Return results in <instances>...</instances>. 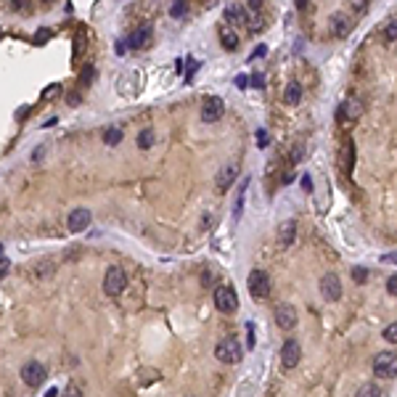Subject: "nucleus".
<instances>
[{
  "label": "nucleus",
  "mask_w": 397,
  "mask_h": 397,
  "mask_svg": "<svg viewBox=\"0 0 397 397\" xmlns=\"http://www.w3.org/2000/svg\"><path fill=\"white\" fill-rule=\"evenodd\" d=\"M215 307L220 312H225V315L239 310V294H236V289H233L230 284H220L215 289Z\"/></svg>",
  "instance_id": "f257e3e1"
},
{
  "label": "nucleus",
  "mask_w": 397,
  "mask_h": 397,
  "mask_svg": "<svg viewBox=\"0 0 397 397\" xmlns=\"http://www.w3.org/2000/svg\"><path fill=\"white\" fill-rule=\"evenodd\" d=\"M241 355L244 352H241V344H239L236 336H228V339L217 342V347H215V358L220 363H228V366H236L241 360Z\"/></svg>",
  "instance_id": "f03ea898"
},
{
  "label": "nucleus",
  "mask_w": 397,
  "mask_h": 397,
  "mask_svg": "<svg viewBox=\"0 0 397 397\" xmlns=\"http://www.w3.org/2000/svg\"><path fill=\"white\" fill-rule=\"evenodd\" d=\"M247 286H249V294L257 302H265L267 294H270V275L265 270H252L247 278Z\"/></svg>",
  "instance_id": "7ed1b4c3"
},
{
  "label": "nucleus",
  "mask_w": 397,
  "mask_h": 397,
  "mask_svg": "<svg viewBox=\"0 0 397 397\" xmlns=\"http://www.w3.org/2000/svg\"><path fill=\"white\" fill-rule=\"evenodd\" d=\"M127 286V273L122 270L120 265H111L106 270V278H103V291H106L109 297H120Z\"/></svg>",
  "instance_id": "20e7f679"
},
{
  "label": "nucleus",
  "mask_w": 397,
  "mask_h": 397,
  "mask_svg": "<svg viewBox=\"0 0 397 397\" xmlns=\"http://www.w3.org/2000/svg\"><path fill=\"white\" fill-rule=\"evenodd\" d=\"M373 373H376L379 379H392L397 373V352L392 349H384L373 358Z\"/></svg>",
  "instance_id": "39448f33"
},
{
  "label": "nucleus",
  "mask_w": 397,
  "mask_h": 397,
  "mask_svg": "<svg viewBox=\"0 0 397 397\" xmlns=\"http://www.w3.org/2000/svg\"><path fill=\"white\" fill-rule=\"evenodd\" d=\"M321 294H323L326 302L342 299V281H339V275H336V273H326L321 278Z\"/></svg>",
  "instance_id": "423d86ee"
},
{
  "label": "nucleus",
  "mask_w": 397,
  "mask_h": 397,
  "mask_svg": "<svg viewBox=\"0 0 397 397\" xmlns=\"http://www.w3.org/2000/svg\"><path fill=\"white\" fill-rule=\"evenodd\" d=\"M45 373H48V371H45L43 363H37V360H29V363L21 366V381L29 384V387H37V384H43Z\"/></svg>",
  "instance_id": "0eeeda50"
},
{
  "label": "nucleus",
  "mask_w": 397,
  "mask_h": 397,
  "mask_svg": "<svg viewBox=\"0 0 397 397\" xmlns=\"http://www.w3.org/2000/svg\"><path fill=\"white\" fill-rule=\"evenodd\" d=\"M273 318H275V326H278V329L289 331V329H294V326H297V310L284 302V305H278V307H275Z\"/></svg>",
  "instance_id": "6e6552de"
},
{
  "label": "nucleus",
  "mask_w": 397,
  "mask_h": 397,
  "mask_svg": "<svg viewBox=\"0 0 397 397\" xmlns=\"http://www.w3.org/2000/svg\"><path fill=\"white\" fill-rule=\"evenodd\" d=\"M299 360H302V347H299V342H297V339H286L284 347H281V363H284V368H294Z\"/></svg>",
  "instance_id": "1a4fd4ad"
},
{
  "label": "nucleus",
  "mask_w": 397,
  "mask_h": 397,
  "mask_svg": "<svg viewBox=\"0 0 397 397\" xmlns=\"http://www.w3.org/2000/svg\"><path fill=\"white\" fill-rule=\"evenodd\" d=\"M223 114H225V103H223V98L212 96V98H207V101H204V109H202V120H204V122H217Z\"/></svg>",
  "instance_id": "9d476101"
},
{
  "label": "nucleus",
  "mask_w": 397,
  "mask_h": 397,
  "mask_svg": "<svg viewBox=\"0 0 397 397\" xmlns=\"http://www.w3.org/2000/svg\"><path fill=\"white\" fill-rule=\"evenodd\" d=\"M225 21L233 27H241V24H249V8L244 3H233L225 8Z\"/></svg>",
  "instance_id": "9b49d317"
},
{
  "label": "nucleus",
  "mask_w": 397,
  "mask_h": 397,
  "mask_svg": "<svg viewBox=\"0 0 397 397\" xmlns=\"http://www.w3.org/2000/svg\"><path fill=\"white\" fill-rule=\"evenodd\" d=\"M66 225H69V230H72V233H83L90 225V212H88V209H74V212L69 215Z\"/></svg>",
  "instance_id": "f8f14e48"
},
{
  "label": "nucleus",
  "mask_w": 397,
  "mask_h": 397,
  "mask_svg": "<svg viewBox=\"0 0 397 397\" xmlns=\"http://www.w3.org/2000/svg\"><path fill=\"white\" fill-rule=\"evenodd\" d=\"M349 29H352V19H349L347 14H334L331 16V32H334V37H347Z\"/></svg>",
  "instance_id": "ddd939ff"
},
{
  "label": "nucleus",
  "mask_w": 397,
  "mask_h": 397,
  "mask_svg": "<svg viewBox=\"0 0 397 397\" xmlns=\"http://www.w3.org/2000/svg\"><path fill=\"white\" fill-rule=\"evenodd\" d=\"M360 114H363V103L358 98H347L339 109V120H358Z\"/></svg>",
  "instance_id": "4468645a"
},
{
  "label": "nucleus",
  "mask_w": 397,
  "mask_h": 397,
  "mask_svg": "<svg viewBox=\"0 0 397 397\" xmlns=\"http://www.w3.org/2000/svg\"><path fill=\"white\" fill-rule=\"evenodd\" d=\"M151 43V27H141V29H135L130 37L125 40V45H130V48H146V45Z\"/></svg>",
  "instance_id": "2eb2a0df"
},
{
  "label": "nucleus",
  "mask_w": 397,
  "mask_h": 397,
  "mask_svg": "<svg viewBox=\"0 0 397 397\" xmlns=\"http://www.w3.org/2000/svg\"><path fill=\"white\" fill-rule=\"evenodd\" d=\"M236 178H239V167H236V165L223 167V170H220V175H217V188H220V191H225Z\"/></svg>",
  "instance_id": "dca6fc26"
},
{
  "label": "nucleus",
  "mask_w": 397,
  "mask_h": 397,
  "mask_svg": "<svg viewBox=\"0 0 397 397\" xmlns=\"http://www.w3.org/2000/svg\"><path fill=\"white\" fill-rule=\"evenodd\" d=\"M294 233H297L294 220H286V223H281V228H278V241H281V247L294 244Z\"/></svg>",
  "instance_id": "f3484780"
},
{
  "label": "nucleus",
  "mask_w": 397,
  "mask_h": 397,
  "mask_svg": "<svg viewBox=\"0 0 397 397\" xmlns=\"http://www.w3.org/2000/svg\"><path fill=\"white\" fill-rule=\"evenodd\" d=\"M220 40H223V48L225 51H236L239 48V34L233 29H220Z\"/></svg>",
  "instance_id": "a211bd4d"
},
{
  "label": "nucleus",
  "mask_w": 397,
  "mask_h": 397,
  "mask_svg": "<svg viewBox=\"0 0 397 397\" xmlns=\"http://www.w3.org/2000/svg\"><path fill=\"white\" fill-rule=\"evenodd\" d=\"M299 98H302L299 83H289V85H286V93H284V101H286V103H299Z\"/></svg>",
  "instance_id": "6ab92c4d"
},
{
  "label": "nucleus",
  "mask_w": 397,
  "mask_h": 397,
  "mask_svg": "<svg viewBox=\"0 0 397 397\" xmlns=\"http://www.w3.org/2000/svg\"><path fill=\"white\" fill-rule=\"evenodd\" d=\"M122 135H125L122 127H109V130L103 133V143H106V146H116V143L122 141Z\"/></svg>",
  "instance_id": "aec40b11"
},
{
  "label": "nucleus",
  "mask_w": 397,
  "mask_h": 397,
  "mask_svg": "<svg viewBox=\"0 0 397 397\" xmlns=\"http://www.w3.org/2000/svg\"><path fill=\"white\" fill-rule=\"evenodd\" d=\"M154 146V130H143L138 135V148H151Z\"/></svg>",
  "instance_id": "412c9836"
},
{
  "label": "nucleus",
  "mask_w": 397,
  "mask_h": 397,
  "mask_svg": "<svg viewBox=\"0 0 397 397\" xmlns=\"http://www.w3.org/2000/svg\"><path fill=\"white\" fill-rule=\"evenodd\" d=\"M355 397H379V387L376 384H363V387L355 392Z\"/></svg>",
  "instance_id": "4be33fe9"
},
{
  "label": "nucleus",
  "mask_w": 397,
  "mask_h": 397,
  "mask_svg": "<svg viewBox=\"0 0 397 397\" xmlns=\"http://www.w3.org/2000/svg\"><path fill=\"white\" fill-rule=\"evenodd\" d=\"M93 77H96V66H93V64L83 66V74H80V85H90V83H93Z\"/></svg>",
  "instance_id": "5701e85b"
},
{
  "label": "nucleus",
  "mask_w": 397,
  "mask_h": 397,
  "mask_svg": "<svg viewBox=\"0 0 397 397\" xmlns=\"http://www.w3.org/2000/svg\"><path fill=\"white\" fill-rule=\"evenodd\" d=\"M384 342L397 344V321H394V323H389L387 329H384Z\"/></svg>",
  "instance_id": "b1692460"
},
{
  "label": "nucleus",
  "mask_w": 397,
  "mask_h": 397,
  "mask_svg": "<svg viewBox=\"0 0 397 397\" xmlns=\"http://www.w3.org/2000/svg\"><path fill=\"white\" fill-rule=\"evenodd\" d=\"M384 37H387L389 43H394V40H397V19L387 21V27H384Z\"/></svg>",
  "instance_id": "393cba45"
},
{
  "label": "nucleus",
  "mask_w": 397,
  "mask_h": 397,
  "mask_svg": "<svg viewBox=\"0 0 397 397\" xmlns=\"http://www.w3.org/2000/svg\"><path fill=\"white\" fill-rule=\"evenodd\" d=\"M352 278L358 284H366L368 281V270H366V267H352Z\"/></svg>",
  "instance_id": "a878e982"
},
{
  "label": "nucleus",
  "mask_w": 397,
  "mask_h": 397,
  "mask_svg": "<svg viewBox=\"0 0 397 397\" xmlns=\"http://www.w3.org/2000/svg\"><path fill=\"white\" fill-rule=\"evenodd\" d=\"M61 397H83V389H80L77 384H69V387L61 392Z\"/></svg>",
  "instance_id": "bb28decb"
},
{
  "label": "nucleus",
  "mask_w": 397,
  "mask_h": 397,
  "mask_svg": "<svg viewBox=\"0 0 397 397\" xmlns=\"http://www.w3.org/2000/svg\"><path fill=\"white\" fill-rule=\"evenodd\" d=\"M8 270H11V260L8 257H0V281L8 275Z\"/></svg>",
  "instance_id": "cd10ccee"
},
{
  "label": "nucleus",
  "mask_w": 397,
  "mask_h": 397,
  "mask_svg": "<svg viewBox=\"0 0 397 397\" xmlns=\"http://www.w3.org/2000/svg\"><path fill=\"white\" fill-rule=\"evenodd\" d=\"M387 291H389L392 297H397V275H389L387 278Z\"/></svg>",
  "instance_id": "c85d7f7f"
},
{
  "label": "nucleus",
  "mask_w": 397,
  "mask_h": 397,
  "mask_svg": "<svg viewBox=\"0 0 397 397\" xmlns=\"http://www.w3.org/2000/svg\"><path fill=\"white\" fill-rule=\"evenodd\" d=\"M170 14H172L175 19H178V16H183V14H185V3H175V6L170 8Z\"/></svg>",
  "instance_id": "c756f323"
},
{
  "label": "nucleus",
  "mask_w": 397,
  "mask_h": 397,
  "mask_svg": "<svg viewBox=\"0 0 397 397\" xmlns=\"http://www.w3.org/2000/svg\"><path fill=\"white\" fill-rule=\"evenodd\" d=\"M247 339H249V349H254V323H247Z\"/></svg>",
  "instance_id": "7c9ffc66"
},
{
  "label": "nucleus",
  "mask_w": 397,
  "mask_h": 397,
  "mask_svg": "<svg viewBox=\"0 0 397 397\" xmlns=\"http://www.w3.org/2000/svg\"><path fill=\"white\" fill-rule=\"evenodd\" d=\"M48 37H51V32H48V29H40L37 34H34V43H37V45H43V43L48 40Z\"/></svg>",
  "instance_id": "2f4dec72"
},
{
  "label": "nucleus",
  "mask_w": 397,
  "mask_h": 397,
  "mask_svg": "<svg viewBox=\"0 0 397 397\" xmlns=\"http://www.w3.org/2000/svg\"><path fill=\"white\" fill-rule=\"evenodd\" d=\"M252 85H254V88H265V77H262L260 72L252 74Z\"/></svg>",
  "instance_id": "473e14b6"
},
{
  "label": "nucleus",
  "mask_w": 397,
  "mask_h": 397,
  "mask_svg": "<svg viewBox=\"0 0 397 397\" xmlns=\"http://www.w3.org/2000/svg\"><path fill=\"white\" fill-rule=\"evenodd\" d=\"M58 88H61V85H48V90H45V93H43V98H51V96H53V93H58Z\"/></svg>",
  "instance_id": "72a5a7b5"
},
{
  "label": "nucleus",
  "mask_w": 397,
  "mask_h": 397,
  "mask_svg": "<svg viewBox=\"0 0 397 397\" xmlns=\"http://www.w3.org/2000/svg\"><path fill=\"white\" fill-rule=\"evenodd\" d=\"M257 143H260V146H267V135H265V130L257 133Z\"/></svg>",
  "instance_id": "f704fd0d"
},
{
  "label": "nucleus",
  "mask_w": 397,
  "mask_h": 397,
  "mask_svg": "<svg viewBox=\"0 0 397 397\" xmlns=\"http://www.w3.org/2000/svg\"><path fill=\"white\" fill-rule=\"evenodd\" d=\"M236 85H239V88H244V85H247V77L239 74V77H236Z\"/></svg>",
  "instance_id": "c9c22d12"
},
{
  "label": "nucleus",
  "mask_w": 397,
  "mask_h": 397,
  "mask_svg": "<svg viewBox=\"0 0 397 397\" xmlns=\"http://www.w3.org/2000/svg\"><path fill=\"white\" fill-rule=\"evenodd\" d=\"M260 56H265V48H262V45H260V48H257V51L252 53V58H260Z\"/></svg>",
  "instance_id": "e433bc0d"
},
{
  "label": "nucleus",
  "mask_w": 397,
  "mask_h": 397,
  "mask_svg": "<svg viewBox=\"0 0 397 397\" xmlns=\"http://www.w3.org/2000/svg\"><path fill=\"white\" fill-rule=\"evenodd\" d=\"M56 394H58L56 389H48V392H45V397H56Z\"/></svg>",
  "instance_id": "4c0bfd02"
},
{
  "label": "nucleus",
  "mask_w": 397,
  "mask_h": 397,
  "mask_svg": "<svg viewBox=\"0 0 397 397\" xmlns=\"http://www.w3.org/2000/svg\"><path fill=\"white\" fill-rule=\"evenodd\" d=\"M0 252H3V244H0Z\"/></svg>",
  "instance_id": "58836bf2"
}]
</instances>
